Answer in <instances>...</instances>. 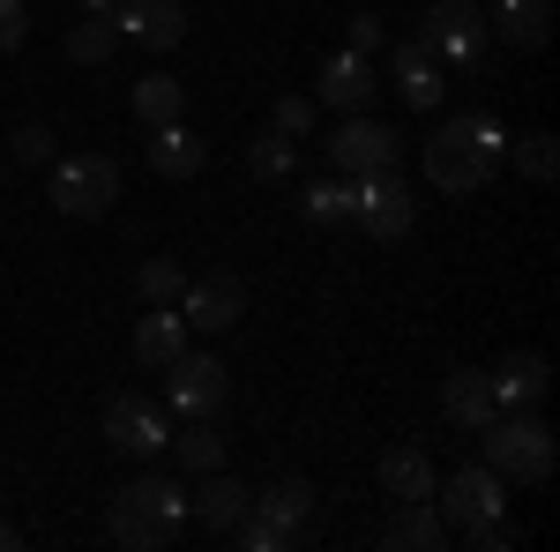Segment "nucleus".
Returning a JSON list of instances; mask_svg holds the SVG:
<instances>
[{"mask_svg":"<svg viewBox=\"0 0 560 552\" xmlns=\"http://www.w3.org/2000/svg\"><path fill=\"white\" fill-rule=\"evenodd\" d=\"M493 31L516 52H538V45L553 38V0H493Z\"/></svg>","mask_w":560,"mask_h":552,"instance_id":"412c9836","label":"nucleus"},{"mask_svg":"<svg viewBox=\"0 0 560 552\" xmlns=\"http://www.w3.org/2000/svg\"><path fill=\"white\" fill-rule=\"evenodd\" d=\"M456 538H464L471 552H509L516 545V522H509V515H486V522H464Z\"/></svg>","mask_w":560,"mask_h":552,"instance_id":"2f4dec72","label":"nucleus"},{"mask_svg":"<svg viewBox=\"0 0 560 552\" xmlns=\"http://www.w3.org/2000/svg\"><path fill=\"white\" fill-rule=\"evenodd\" d=\"M135 284H142V298H150V306H179V292H187V277H179L173 255H150L142 269H135Z\"/></svg>","mask_w":560,"mask_h":552,"instance_id":"cd10ccee","label":"nucleus"},{"mask_svg":"<svg viewBox=\"0 0 560 552\" xmlns=\"http://www.w3.org/2000/svg\"><path fill=\"white\" fill-rule=\"evenodd\" d=\"M210 165V150H202V134L165 120V128H150V172L158 179H195V172Z\"/></svg>","mask_w":560,"mask_h":552,"instance_id":"6ab92c4d","label":"nucleus"},{"mask_svg":"<svg viewBox=\"0 0 560 552\" xmlns=\"http://www.w3.org/2000/svg\"><path fill=\"white\" fill-rule=\"evenodd\" d=\"M179 351H187V314H179V306H150V314L135 321V359L165 374Z\"/></svg>","mask_w":560,"mask_h":552,"instance_id":"aec40b11","label":"nucleus"},{"mask_svg":"<svg viewBox=\"0 0 560 552\" xmlns=\"http://www.w3.org/2000/svg\"><path fill=\"white\" fill-rule=\"evenodd\" d=\"M374 60H366V52H329V60H322V105H329V113H366V105H374Z\"/></svg>","mask_w":560,"mask_h":552,"instance_id":"4468645a","label":"nucleus"},{"mask_svg":"<svg viewBox=\"0 0 560 552\" xmlns=\"http://www.w3.org/2000/svg\"><path fill=\"white\" fill-rule=\"evenodd\" d=\"M45 195H52V210H60V216H105L113 202H120V157H105V150L60 157Z\"/></svg>","mask_w":560,"mask_h":552,"instance_id":"7ed1b4c3","label":"nucleus"},{"mask_svg":"<svg viewBox=\"0 0 560 552\" xmlns=\"http://www.w3.org/2000/svg\"><path fill=\"white\" fill-rule=\"evenodd\" d=\"M247 515H261V522H277V530L300 538L306 515H314V485H306V478H277L269 493H255V508H247Z\"/></svg>","mask_w":560,"mask_h":552,"instance_id":"4be33fe9","label":"nucleus"},{"mask_svg":"<svg viewBox=\"0 0 560 552\" xmlns=\"http://www.w3.org/2000/svg\"><path fill=\"white\" fill-rule=\"evenodd\" d=\"M388 83L404 90V105L433 113V105H441V90H448V68H441L427 45L411 38V45H396V52H388Z\"/></svg>","mask_w":560,"mask_h":552,"instance_id":"dca6fc26","label":"nucleus"},{"mask_svg":"<svg viewBox=\"0 0 560 552\" xmlns=\"http://www.w3.org/2000/svg\"><path fill=\"white\" fill-rule=\"evenodd\" d=\"M382 545L388 552H448V545H456V530L441 522V508H433V501H396Z\"/></svg>","mask_w":560,"mask_h":552,"instance_id":"2eb2a0df","label":"nucleus"},{"mask_svg":"<svg viewBox=\"0 0 560 552\" xmlns=\"http://www.w3.org/2000/svg\"><path fill=\"white\" fill-rule=\"evenodd\" d=\"M300 210H306V224H345L351 216V179H314L300 195Z\"/></svg>","mask_w":560,"mask_h":552,"instance_id":"bb28decb","label":"nucleus"},{"mask_svg":"<svg viewBox=\"0 0 560 552\" xmlns=\"http://www.w3.org/2000/svg\"><path fill=\"white\" fill-rule=\"evenodd\" d=\"M277 134H284V142L314 134V97H277Z\"/></svg>","mask_w":560,"mask_h":552,"instance_id":"473e14b6","label":"nucleus"},{"mask_svg":"<svg viewBox=\"0 0 560 552\" xmlns=\"http://www.w3.org/2000/svg\"><path fill=\"white\" fill-rule=\"evenodd\" d=\"M478 441H486V463L501 470L509 485H538V478H553V463H560L553 425L538 419V411H493V419L478 425Z\"/></svg>","mask_w":560,"mask_h":552,"instance_id":"f03ea898","label":"nucleus"},{"mask_svg":"<svg viewBox=\"0 0 560 552\" xmlns=\"http://www.w3.org/2000/svg\"><path fill=\"white\" fill-rule=\"evenodd\" d=\"M113 45H120L113 15H105V8H90L83 23L68 31V60H75V68H97V60H113Z\"/></svg>","mask_w":560,"mask_h":552,"instance_id":"b1692460","label":"nucleus"},{"mask_svg":"<svg viewBox=\"0 0 560 552\" xmlns=\"http://www.w3.org/2000/svg\"><path fill=\"white\" fill-rule=\"evenodd\" d=\"M382 45H388V23H382V15H351V52H366V60H374Z\"/></svg>","mask_w":560,"mask_h":552,"instance_id":"c9c22d12","label":"nucleus"},{"mask_svg":"<svg viewBox=\"0 0 560 552\" xmlns=\"http://www.w3.org/2000/svg\"><path fill=\"white\" fill-rule=\"evenodd\" d=\"M83 8H113V0H83Z\"/></svg>","mask_w":560,"mask_h":552,"instance_id":"4c0bfd02","label":"nucleus"},{"mask_svg":"<svg viewBox=\"0 0 560 552\" xmlns=\"http://www.w3.org/2000/svg\"><path fill=\"white\" fill-rule=\"evenodd\" d=\"M433 485H441V478H433V463L419 448H388L382 456V493L388 501H433Z\"/></svg>","mask_w":560,"mask_h":552,"instance_id":"5701e85b","label":"nucleus"},{"mask_svg":"<svg viewBox=\"0 0 560 552\" xmlns=\"http://www.w3.org/2000/svg\"><path fill=\"white\" fill-rule=\"evenodd\" d=\"M105 15H113L120 38L150 45V52H173V45L187 38V8H179V0H113Z\"/></svg>","mask_w":560,"mask_h":552,"instance_id":"9b49d317","label":"nucleus"},{"mask_svg":"<svg viewBox=\"0 0 560 552\" xmlns=\"http://www.w3.org/2000/svg\"><path fill=\"white\" fill-rule=\"evenodd\" d=\"M165 374H173L165 381V403H173L179 419H217L224 411V366H217L210 351H179Z\"/></svg>","mask_w":560,"mask_h":552,"instance_id":"1a4fd4ad","label":"nucleus"},{"mask_svg":"<svg viewBox=\"0 0 560 552\" xmlns=\"http://www.w3.org/2000/svg\"><path fill=\"white\" fill-rule=\"evenodd\" d=\"M433 508L448 530H464V522H486V515H509V478L493 463H464L448 485H433Z\"/></svg>","mask_w":560,"mask_h":552,"instance_id":"423d86ee","label":"nucleus"},{"mask_svg":"<svg viewBox=\"0 0 560 552\" xmlns=\"http://www.w3.org/2000/svg\"><path fill=\"white\" fill-rule=\"evenodd\" d=\"M493 172H501V157H486V150H471V142H456L448 128L427 142V179L441 187V195H478V187H493Z\"/></svg>","mask_w":560,"mask_h":552,"instance_id":"9d476101","label":"nucleus"},{"mask_svg":"<svg viewBox=\"0 0 560 552\" xmlns=\"http://www.w3.org/2000/svg\"><path fill=\"white\" fill-rule=\"evenodd\" d=\"M247 508H255V493H247L240 478H224V470H202V485L187 493V515H195L202 530H232Z\"/></svg>","mask_w":560,"mask_h":552,"instance_id":"f3484780","label":"nucleus"},{"mask_svg":"<svg viewBox=\"0 0 560 552\" xmlns=\"http://www.w3.org/2000/svg\"><path fill=\"white\" fill-rule=\"evenodd\" d=\"M247 172H255V179H292V142L269 128L255 150H247Z\"/></svg>","mask_w":560,"mask_h":552,"instance_id":"7c9ffc66","label":"nucleus"},{"mask_svg":"<svg viewBox=\"0 0 560 552\" xmlns=\"http://www.w3.org/2000/svg\"><path fill=\"white\" fill-rule=\"evenodd\" d=\"M516 172L530 179V187H553V172H560L553 134H523V142H516Z\"/></svg>","mask_w":560,"mask_h":552,"instance_id":"c756f323","label":"nucleus"},{"mask_svg":"<svg viewBox=\"0 0 560 552\" xmlns=\"http://www.w3.org/2000/svg\"><path fill=\"white\" fill-rule=\"evenodd\" d=\"M105 441L135 456V463H150V456H165L173 448V419L150 403V396H113V411H105Z\"/></svg>","mask_w":560,"mask_h":552,"instance_id":"6e6552de","label":"nucleus"},{"mask_svg":"<svg viewBox=\"0 0 560 552\" xmlns=\"http://www.w3.org/2000/svg\"><path fill=\"white\" fill-rule=\"evenodd\" d=\"M179 314H187V329L224 337V329L247 314V292H240V277H195V284L179 292Z\"/></svg>","mask_w":560,"mask_h":552,"instance_id":"f8f14e48","label":"nucleus"},{"mask_svg":"<svg viewBox=\"0 0 560 552\" xmlns=\"http://www.w3.org/2000/svg\"><path fill=\"white\" fill-rule=\"evenodd\" d=\"M546 388H553L546 351H509V359L493 366V403H501V411H538V403H546Z\"/></svg>","mask_w":560,"mask_h":552,"instance_id":"ddd939ff","label":"nucleus"},{"mask_svg":"<svg viewBox=\"0 0 560 552\" xmlns=\"http://www.w3.org/2000/svg\"><path fill=\"white\" fill-rule=\"evenodd\" d=\"M441 411H448V425L478 433V425L501 411V403H493V374H486V366H456V374H448V388H441Z\"/></svg>","mask_w":560,"mask_h":552,"instance_id":"a211bd4d","label":"nucleus"},{"mask_svg":"<svg viewBox=\"0 0 560 552\" xmlns=\"http://www.w3.org/2000/svg\"><path fill=\"white\" fill-rule=\"evenodd\" d=\"M351 224H359L366 239H404V232L419 224V202H411L404 172H366V179H351Z\"/></svg>","mask_w":560,"mask_h":552,"instance_id":"20e7f679","label":"nucleus"},{"mask_svg":"<svg viewBox=\"0 0 560 552\" xmlns=\"http://www.w3.org/2000/svg\"><path fill=\"white\" fill-rule=\"evenodd\" d=\"M419 45L441 68H478L486 60V15H478L471 0H433L427 23H419Z\"/></svg>","mask_w":560,"mask_h":552,"instance_id":"39448f33","label":"nucleus"},{"mask_svg":"<svg viewBox=\"0 0 560 552\" xmlns=\"http://www.w3.org/2000/svg\"><path fill=\"white\" fill-rule=\"evenodd\" d=\"M179 105H187V90H179L173 75H142V83H135V120H142V128L179 120Z\"/></svg>","mask_w":560,"mask_h":552,"instance_id":"393cba45","label":"nucleus"},{"mask_svg":"<svg viewBox=\"0 0 560 552\" xmlns=\"http://www.w3.org/2000/svg\"><path fill=\"white\" fill-rule=\"evenodd\" d=\"M448 134H456V142H471V150H486V157H509V128H501L493 113H456Z\"/></svg>","mask_w":560,"mask_h":552,"instance_id":"c85d7f7f","label":"nucleus"},{"mask_svg":"<svg viewBox=\"0 0 560 552\" xmlns=\"http://www.w3.org/2000/svg\"><path fill=\"white\" fill-rule=\"evenodd\" d=\"M322 150H329V165H337V179L396 172V128H382V120H366V113H345V120H337V134H329Z\"/></svg>","mask_w":560,"mask_h":552,"instance_id":"0eeeda50","label":"nucleus"},{"mask_svg":"<svg viewBox=\"0 0 560 552\" xmlns=\"http://www.w3.org/2000/svg\"><path fill=\"white\" fill-rule=\"evenodd\" d=\"M8 545H15V530H0V552H8Z\"/></svg>","mask_w":560,"mask_h":552,"instance_id":"e433bc0d","label":"nucleus"},{"mask_svg":"<svg viewBox=\"0 0 560 552\" xmlns=\"http://www.w3.org/2000/svg\"><path fill=\"white\" fill-rule=\"evenodd\" d=\"M8 150H15V165H45V157H52V134H45V128H15V134H8Z\"/></svg>","mask_w":560,"mask_h":552,"instance_id":"72a5a7b5","label":"nucleus"},{"mask_svg":"<svg viewBox=\"0 0 560 552\" xmlns=\"http://www.w3.org/2000/svg\"><path fill=\"white\" fill-rule=\"evenodd\" d=\"M173 456L195 470V478H202V470H224V441L210 433V419H195L187 433H173Z\"/></svg>","mask_w":560,"mask_h":552,"instance_id":"a878e982","label":"nucleus"},{"mask_svg":"<svg viewBox=\"0 0 560 552\" xmlns=\"http://www.w3.org/2000/svg\"><path fill=\"white\" fill-rule=\"evenodd\" d=\"M23 38H31V8L23 0H0V52H15Z\"/></svg>","mask_w":560,"mask_h":552,"instance_id":"f704fd0d","label":"nucleus"},{"mask_svg":"<svg viewBox=\"0 0 560 552\" xmlns=\"http://www.w3.org/2000/svg\"><path fill=\"white\" fill-rule=\"evenodd\" d=\"M105 530H113V545H128V552H158V545H173L179 530H187V493H179L173 478H135L128 493L113 501Z\"/></svg>","mask_w":560,"mask_h":552,"instance_id":"f257e3e1","label":"nucleus"}]
</instances>
